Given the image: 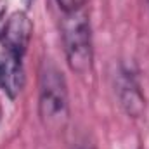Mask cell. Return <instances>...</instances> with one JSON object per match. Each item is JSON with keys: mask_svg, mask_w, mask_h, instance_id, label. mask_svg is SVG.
Listing matches in <instances>:
<instances>
[{"mask_svg": "<svg viewBox=\"0 0 149 149\" xmlns=\"http://www.w3.org/2000/svg\"><path fill=\"white\" fill-rule=\"evenodd\" d=\"M38 114L45 128L63 130L70 118L68 87L63 73L52 63L45 61L40 70Z\"/></svg>", "mask_w": 149, "mask_h": 149, "instance_id": "cell-1", "label": "cell"}, {"mask_svg": "<svg viewBox=\"0 0 149 149\" xmlns=\"http://www.w3.org/2000/svg\"><path fill=\"white\" fill-rule=\"evenodd\" d=\"M61 37L64 45V54L71 71L80 76L92 71L94 47H92V28L85 9L63 12L61 19Z\"/></svg>", "mask_w": 149, "mask_h": 149, "instance_id": "cell-2", "label": "cell"}, {"mask_svg": "<svg viewBox=\"0 0 149 149\" xmlns=\"http://www.w3.org/2000/svg\"><path fill=\"white\" fill-rule=\"evenodd\" d=\"M31 31H33V26H31V21L26 16V12L17 10V12L10 14L9 19L0 28V40L5 47V52L23 59V56L30 45Z\"/></svg>", "mask_w": 149, "mask_h": 149, "instance_id": "cell-3", "label": "cell"}, {"mask_svg": "<svg viewBox=\"0 0 149 149\" xmlns=\"http://www.w3.org/2000/svg\"><path fill=\"white\" fill-rule=\"evenodd\" d=\"M116 94H118L120 106L128 116L132 118L142 116V113L146 109V101H144L141 85L134 71L127 68L120 70V73L116 76Z\"/></svg>", "mask_w": 149, "mask_h": 149, "instance_id": "cell-4", "label": "cell"}, {"mask_svg": "<svg viewBox=\"0 0 149 149\" xmlns=\"http://www.w3.org/2000/svg\"><path fill=\"white\" fill-rule=\"evenodd\" d=\"M24 85V73L21 59L5 52L0 56V87L10 99H16L17 94L23 90Z\"/></svg>", "mask_w": 149, "mask_h": 149, "instance_id": "cell-5", "label": "cell"}, {"mask_svg": "<svg viewBox=\"0 0 149 149\" xmlns=\"http://www.w3.org/2000/svg\"><path fill=\"white\" fill-rule=\"evenodd\" d=\"M57 5L61 7L63 12H73V10H80L85 9L88 0H56Z\"/></svg>", "mask_w": 149, "mask_h": 149, "instance_id": "cell-6", "label": "cell"}, {"mask_svg": "<svg viewBox=\"0 0 149 149\" xmlns=\"http://www.w3.org/2000/svg\"><path fill=\"white\" fill-rule=\"evenodd\" d=\"M23 3H24V5H26V9H28V7H31L33 0H23Z\"/></svg>", "mask_w": 149, "mask_h": 149, "instance_id": "cell-7", "label": "cell"}, {"mask_svg": "<svg viewBox=\"0 0 149 149\" xmlns=\"http://www.w3.org/2000/svg\"><path fill=\"white\" fill-rule=\"evenodd\" d=\"M81 149H90V148H81Z\"/></svg>", "mask_w": 149, "mask_h": 149, "instance_id": "cell-8", "label": "cell"}]
</instances>
